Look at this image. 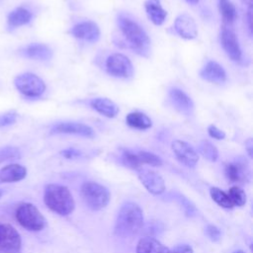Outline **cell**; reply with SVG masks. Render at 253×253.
Returning <instances> with one entry per match:
<instances>
[{"mask_svg": "<svg viewBox=\"0 0 253 253\" xmlns=\"http://www.w3.org/2000/svg\"><path fill=\"white\" fill-rule=\"evenodd\" d=\"M21 152L15 146H4L0 148V163L20 158Z\"/></svg>", "mask_w": 253, "mask_h": 253, "instance_id": "31", "label": "cell"}, {"mask_svg": "<svg viewBox=\"0 0 253 253\" xmlns=\"http://www.w3.org/2000/svg\"><path fill=\"white\" fill-rule=\"evenodd\" d=\"M136 253H170V250L157 239L147 236L138 241Z\"/></svg>", "mask_w": 253, "mask_h": 253, "instance_id": "22", "label": "cell"}, {"mask_svg": "<svg viewBox=\"0 0 253 253\" xmlns=\"http://www.w3.org/2000/svg\"><path fill=\"white\" fill-rule=\"evenodd\" d=\"M2 195H3V191L0 189V198H1V196H2Z\"/></svg>", "mask_w": 253, "mask_h": 253, "instance_id": "42", "label": "cell"}, {"mask_svg": "<svg viewBox=\"0 0 253 253\" xmlns=\"http://www.w3.org/2000/svg\"><path fill=\"white\" fill-rule=\"evenodd\" d=\"M137 175L143 186L153 195H159L165 191V182L163 178L155 171L139 168Z\"/></svg>", "mask_w": 253, "mask_h": 253, "instance_id": "11", "label": "cell"}, {"mask_svg": "<svg viewBox=\"0 0 253 253\" xmlns=\"http://www.w3.org/2000/svg\"><path fill=\"white\" fill-rule=\"evenodd\" d=\"M136 155H137L138 160L141 165H143V164H147L150 166H161L162 165L161 158L154 153H151L148 151H138V152H136Z\"/></svg>", "mask_w": 253, "mask_h": 253, "instance_id": "29", "label": "cell"}, {"mask_svg": "<svg viewBox=\"0 0 253 253\" xmlns=\"http://www.w3.org/2000/svg\"><path fill=\"white\" fill-rule=\"evenodd\" d=\"M43 201L50 211L60 215L70 214L75 208L74 199L68 188L58 184L45 186Z\"/></svg>", "mask_w": 253, "mask_h": 253, "instance_id": "2", "label": "cell"}, {"mask_svg": "<svg viewBox=\"0 0 253 253\" xmlns=\"http://www.w3.org/2000/svg\"><path fill=\"white\" fill-rule=\"evenodd\" d=\"M70 33L76 39L86 42H97L100 38V29L97 24L92 21H84L76 24L71 29Z\"/></svg>", "mask_w": 253, "mask_h": 253, "instance_id": "15", "label": "cell"}, {"mask_svg": "<svg viewBox=\"0 0 253 253\" xmlns=\"http://www.w3.org/2000/svg\"><path fill=\"white\" fill-rule=\"evenodd\" d=\"M224 174L231 183H246L249 180L250 175L247 161L244 158L239 157L228 162L224 167Z\"/></svg>", "mask_w": 253, "mask_h": 253, "instance_id": "10", "label": "cell"}, {"mask_svg": "<svg viewBox=\"0 0 253 253\" xmlns=\"http://www.w3.org/2000/svg\"><path fill=\"white\" fill-rule=\"evenodd\" d=\"M211 196L212 198V200L221 208L224 209H232L233 205L231 204L227 194L225 192H223L222 190H220L219 188L216 187H212L211 188Z\"/></svg>", "mask_w": 253, "mask_h": 253, "instance_id": "26", "label": "cell"}, {"mask_svg": "<svg viewBox=\"0 0 253 253\" xmlns=\"http://www.w3.org/2000/svg\"><path fill=\"white\" fill-rule=\"evenodd\" d=\"M200 76L211 83L221 84L226 80V73L223 67L216 61H209L200 72Z\"/></svg>", "mask_w": 253, "mask_h": 253, "instance_id": "17", "label": "cell"}, {"mask_svg": "<svg viewBox=\"0 0 253 253\" xmlns=\"http://www.w3.org/2000/svg\"><path fill=\"white\" fill-rule=\"evenodd\" d=\"M61 154L70 159V158H75V157H78L80 156V151H78L77 149H74V148H68V149H64L63 151H61Z\"/></svg>", "mask_w": 253, "mask_h": 253, "instance_id": "35", "label": "cell"}, {"mask_svg": "<svg viewBox=\"0 0 253 253\" xmlns=\"http://www.w3.org/2000/svg\"><path fill=\"white\" fill-rule=\"evenodd\" d=\"M81 196L87 207L94 211L104 209L111 198L110 192L106 187L92 181L85 182L82 185Z\"/></svg>", "mask_w": 253, "mask_h": 253, "instance_id": "5", "label": "cell"}, {"mask_svg": "<svg viewBox=\"0 0 253 253\" xmlns=\"http://www.w3.org/2000/svg\"><path fill=\"white\" fill-rule=\"evenodd\" d=\"M242 2H243L244 4H246V5L248 6V8L252 7V0H242Z\"/></svg>", "mask_w": 253, "mask_h": 253, "instance_id": "39", "label": "cell"}, {"mask_svg": "<svg viewBox=\"0 0 253 253\" xmlns=\"http://www.w3.org/2000/svg\"><path fill=\"white\" fill-rule=\"evenodd\" d=\"M218 11L225 24L230 25L236 20V8L230 0H218Z\"/></svg>", "mask_w": 253, "mask_h": 253, "instance_id": "25", "label": "cell"}, {"mask_svg": "<svg viewBox=\"0 0 253 253\" xmlns=\"http://www.w3.org/2000/svg\"><path fill=\"white\" fill-rule=\"evenodd\" d=\"M107 72L117 78H129L133 74V66L129 58L122 53H113L106 60Z\"/></svg>", "mask_w": 253, "mask_h": 253, "instance_id": "7", "label": "cell"}, {"mask_svg": "<svg viewBox=\"0 0 253 253\" xmlns=\"http://www.w3.org/2000/svg\"><path fill=\"white\" fill-rule=\"evenodd\" d=\"M51 133H68V134H76L84 137H94L95 132L93 128L82 123L75 122H64L58 123L54 125L51 129Z\"/></svg>", "mask_w": 253, "mask_h": 253, "instance_id": "13", "label": "cell"}, {"mask_svg": "<svg viewBox=\"0 0 253 253\" xmlns=\"http://www.w3.org/2000/svg\"><path fill=\"white\" fill-rule=\"evenodd\" d=\"M16 219L24 228L31 231H40L46 225V219L36 206L22 203L16 210Z\"/></svg>", "mask_w": 253, "mask_h": 253, "instance_id": "4", "label": "cell"}, {"mask_svg": "<svg viewBox=\"0 0 253 253\" xmlns=\"http://www.w3.org/2000/svg\"><path fill=\"white\" fill-rule=\"evenodd\" d=\"M174 30L183 39L193 40L198 35V29L195 20L187 13L179 15L174 21Z\"/></svg>", "mask_w": 253, "mask_h": 253, "instance_id": "14", "label": "cell"}, {"mask_svg": "<svg viewBox=\"0 0 253 253\" xmlns=\"http://www.w3.org/2000/svg\"><path fill=\"white\" fill-rule=\"evenodd\" d=\"M14 84L23 95L30 98L40 97L45 90L44 82L38 75L30 72L18 75Z\"/></svg>", "mask_w": 253, "mask_h": 253, "instance_id": "6", "label": "cell"}, {"mask_svg": "<svg viewBox=\"0 0 253 253\" xmlns=\"http://www.w3.org/2000/svg\"><path fill=\"white\" fill-rule=\"evenodd\" d=\"M233 253H245V252L242 251V250H237V251H235V252H233Z\"/></svg>", "mask_w": 253, "mask_h": 253, "instance_id": "41", "label": "cell"}, {"mask_svg": "<svg viewBox=\"0 0 253 253\" xmlns=\"http://www.w3.org/2000/svg\"><path fill=\"white\" fill-rule=\"evenodd\" d=\"M21 248L22 238L17 229L10 224H0V252L20 253Z\"/></svg>", "mask_w": 253, "mask_h": 253, "instance_id": "8", "label": "cell"}, {"mask_svg": "<svg viewBox=\"0 0 253 253\" xmlns=\"http://www.w3.org/2000/svg\"><path fill=\"white\" fill-rule=\"evenodd\" d=\"M186 1L188 3H190V4H192V5H195V4H198L200 0H186Z\"/></svg>", "mask_w": 253, "mask_h": 253, "instance_id": "40", "label": "cell"}, {"mask_svg": "<svg viewBox=\"0 0 253 253\" xmlns=\"http://www.w3.org/2000/svg\"><path fill=\"white\" fill-rule=\"evenodd\" d=\"M122 162L126 166V167H129L131 169H135V170H138L139 168H141V164L138 160V157L136 155V153L130 151V150H127V149H125L122 153Z\"/></svg>", "mask_w": 253, "mask_h": 253, "instance_id": "30", "label": "cell"}, {"mask_svg": "<svg viewBox=\"0 0 253 253\" xmlns=\"http://www.w3.org/2000/svg\"><path fill=\"white\" fill-rule=\"evenodd\" d=\"M27 175V169L20 164H9L0 169V184L13 183L23 180Z\"/></svg>", "mask_w": 253, "mask_h": 253, "instance_id": "18", "label": "cell"}, {"mask_svg": "<svg viewBox=\"0 0 253 253\" xmlns=\"http://www.w3.org/2000/svg\"><path fill=\"white\" fill-rule=\"evenodd\" d=\"M208 132L210 134V136L215 138V139H223L225 137V133L224 131H222L221 129H219L218 127H216L215 126L213 125H211L208 126Z\"/></svg>", "mask_w": 253, "mask_h": 253, "instance_id": "33", "label": "cell"}, {"mask_svg": "<svg viewBox=\"0 0 253 253\" xmlns=\"http://www.w3.org/2000/svg\"><path fill=\"white\" fill-rule=\"evenodd\" d=\"M252 7L248 8V13H247V23H248V29L250 31V34H251V31H252Z\"/></svg>", "mask_w": 253, "mask_h": 253, "instance_id": "38", "label": "cell"}, {"mask_svg": "<svg viewBox=\"0 0 253 253\" xmlns=\"http://www.w3.org/2000/svg\"><path fill=\"white\" fill-rule=\"evenodd\" d=\"M126 122L127 126L136 129H147L151 127L152 122L145 114L141 112H131L126 115Z\"/></svg>", "mask_w": 253, "mask_h": 253, "instance_id": "24", "label": "cell"}, {"mask_svg": "<svg viewBox=\"0 0 253 253\" xmlns=\"http://www.w3.org/2000/svg\"><path fill=\"white\" fill-rule=\"evenodd\" d=\"M22 54L36 60H48L52 56V50L43 43H31L22 49Z\"/></svg>", "mask_w": 253, "mask_h": 253, "instance_id": "20", "label": "cell"}, {"mask_svg": "<svg viewBox=\"0 0 253 253\" xmlns=\"http://www.w3.org/2000/svg\"><path fill=\"white\" fill-rule=\"evenodd\" d=\"M220 44L227 56L235 62H239L242 58V50L235 33L226 26H222L219 32Z\"/></svg>", "mask_w": 253, "mask_h": 253, "instance_id": "9", "label": "cell"}, {"mask_svg": "<svg viewBox=\"0 0 253 253\" xmlns=\"http://www.w3.org/2000/svg\"><path fill=\"white\" fill-rule=\"evenodd\" d=\"M143 225V212L134 203L125 204L117 216L115 232L121 237H129L138 233Z\"/></svg>", "mask_w": 253, "mask_h": 253, "instance_id": "1", "label": "cell"}, {"mask_svg": "<svg viewBox=\"0 0 253 253\" xmlns=\"http://www.w3.org/2000/svg\"><path fill=\"white\" fill-rule=\"evenodd\" d=\"M245 147L248 151V154L250 157H252V150H253V142H252V138H248L245 142Z\"/></svg>", "mask_w": 253, "mask_h": 253, "instance_id": "37", "label": "cell"}, {"mask_svg": "<svg viewBox=\"0 0 253 253\" xmlns=\"http://www.w3.org/2000/svg\"><path fill=\"white\" fill-rule=\"evenodd\" d=\"M231 204L234 206H237V207H242L245 205L246 203V194L245 192L237 187V186H233L231 187L228 192L226 193Z\"/></svg>", "mask_w": 253, "mask_h": 253, "instance_id": "28", "label": "cell"}, {"mask_svg": "<svg viewBox=\"0 0 253 253\" xmlns=\"http://www.w3.org/2000/svg\"><path fill=\"white\" fill-rule=\"evenodd\" d=\"M206 232L208 234V236L212 240V241H217L220 237V231L219 229L214 226V225H208Z\"/></svg>", "mask_w": 253, "mask_h": 253, "instance_id": "34", "label": "cell"}, {"mask_svg": "<svg viewBox=\"0 0 253 253\" xmlns=\"http://www.w3.org/2000/svg\"><path fill=\"white\" fill-rule=\"evenodd\" d=\"M169 98L173 106L181 113L191 115L194 111V103L192 99L181 89L172 88L169 91Z\"/></svg>", "mask_w": 253, "mask_h": 253, "instance_id": "16", "label": "cell"}, {"mask_svg": "<svg viewBox=\"0 0 253 253\" xmlns=\"http://www.w3.org/2000/svg\"><path fill=\"white\" fill-rule=\"evenodd\" d=\"M170 253H194V252L189 245L183 244V245L176 246L172 251H170Z\"/></svg>", "mask_w": 253, "mask_h": 253, "instance_id": "36", "label": "cell"}, {"mask_svg": "<svg viewBox=\"0 0 253 253\" xmlns=\"http://www.w3.org/2000/svg\"><path fill=\"white\" fill-rule=\"evenodd\" d=\"M118 25L130 47L135 52L146 56L149 52L150 40L145 31L136 22L124 15L118 17Z\"/></svg>", "mask_w": 253, "mask_h": 253, "instance_id": "3", "label": "cell"}, {"mask_svg": "<svg viewBox=\"0 0 253 253\" xmlns=\"http://www.w3.org/2000/svg\"><path fill=\"white\" fill-rule=\"evenodd\" d=\"M89 104L92 109L107 118H115L119 113V107L108 98H95Z\"/></svg>", "mask_w": 253, "mask_h": 253, "instance_id": "21", "label": "cell"}, {"mask_svg": "<svg viewBox=\"0 0 253 253\" xmlns=\"http://www.w3.org/2000/svg\"><path fill=\"white\" fill-rule=\"evenodd\" d=\"M18 114L15 111H9L0 114V127H5L13 125L17 121Z\"/></svg>", "mask_w": 253, "mask_h": 253, "instance_id": "32", "label": "cell"}, {"mask_svg": "<svg viewBox=\"0 0 253 253\" xmlns=\"http://www.w3.org/2000/svg\"><path fill=\"white\" fill-rule=\"evenodd\" d=\"M171 147L176 158L185 166L194 167L197 164L199 160L198 153L187 142L182 140H174Z\"/></svg>", "mask_w": 253, "mask_h": 253, "instance_id": "12", "label": "cell"}, {"mask_svg": "<svg viewBox=\"0 0 253 253\" xmlns=\"http://www.w3.org/2000/svg\"><path fill=\"white\" fill-rule=\"evenodd\" d=\"M32 18L33 14L30 10L24 7H18L9 13L7 17V24L10 29H16L28 24Z\"/></svg>", "mask_w": 253, "mask_h": 253, "instance_id": "23", "label": "cell"}, {"mask_svg": "<svg viewBox=\"0 0 253 253\" xmlns=\"http://www.w3.org/2000/svg\"><path fill=\"white\" fill-rule=\"evenodd\" d=\"M199 151L206 159L212 161V162L216 161V159L218 157V151H217L216 147L212 143H211L210 141H207V140H203L200 142Z\"/></svg>", "mask_w": 253, "mask_h": 253, "instance_id": "27", "label": "cell"}, {"mask_svg": "<svg viewBox=\"0 0 253 253\" xmlns=\"http://www.w3.org/2000/svg\"><path fill=\"white\" fill-rule=\"evenodd\" d=\"M144 8L148 19L156 26H160L164 23L167 12L161 6L160 0H146L144 2Z\"/></svg>", "mask_w": 253, "mask_h": 253, "instance_id": "19", "label": "cell"}]
</instances>
